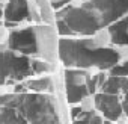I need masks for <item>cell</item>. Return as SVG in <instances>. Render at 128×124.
<instances>
[{"label":"cell","instance_id":"obj_12","mask_svg":"<svg viewBox=\"0 0 128 124\" xmlns=\"http://www.w3.org/2000/svg\"><path fill=\"white\" fill-rule=\"evenodd\" d=\"M92 39H94V44L100 48H106V47L112 45V35H110V30H108L107 26L100 27L98 30H95L94 35H92Z\"/></svg>","mask_w":128,"mask_h":124},{"label":"cell","instance_id":"obj_8","mask_svg":"<svg viewBox=\"0 0 128 124\" xmlns=\"http://www.w3.org/2000/svg\"><path fill=\"white\" fill-rule=\"evenodd\" d=\"M33 29L36 36L38 53L44 59H53L54 53L50 50H56V39H54V32L51 26H36Z\"/></svg>","mask_w":128,"mask_h":124},{"label":"cell","instance_id":"obj_15","mask_svg":"<svg viewBox=\"0 0 128 124\" xmlns=\"http://www.w3.org/2000/svg\"><path fill=\"white\" fill-rule=\"evenodd\" d=\"M122 92H124V100H122V110H124V115L128 116V77L124 83V88H122Z\"/></svg>","mask_w":128,"mask_h":124},{"label":"cell","instance_id":"obj_6","mask_svg":"<svg viewBox=\"0 0 128 124\" xmlns=\"http://www.w3.org/2000/svg\"><path fill=\"white\" fill-rule=\"evenodd\" d=\"M94 98H95V109L106 118V121H118L124 115L122 101L119 100L118 94L98 91L94 94Z\"/></svg>","mask_w":128,"mask_h":124},{"label":"cell","instance_id":"obj_3","mask_svg":"<svg viewBox=\"0 0 128 124\" xmlns=\"http://www.w3.org/2000/svg\"><path fill=\"white\" fill-rule=\"evenodd\" d=\"M32 74L30 56L9 48H0V86L9 82H23Z\"/></svg>","mask_w":128,"mask_h":124},{"label":"cell","instance_id":"obj_2","mask_svg":"<svg viewBox=\"0 0 128 124\" xmlns=\"http://www.w3.org/2000/svg\"><path fill=\"white\" fill-rule=\"evenodd\" d=\"M57 54L62 64L68 68L106 70L108 71L118 64L116 50L110 45L100 48L90 36H60L57 41Z\"/></svg>","mask_w":128,"mask_h":124},{"label":"cell","instance_id":"obj_11","mask_svg":"<svg viewBox=\"0 0 128 124\" xmlns=\"http://www.w3.org/2000/svg\"><path fill=\"white\" fill-rule=\"evenodd\" d=\"M65 92H66V101L71 104L80 103V100L89 94L86 85H72V83H65Z\"/></svg>","mask_w":128,"mask_h":124},{"label":"cell","instance_id":"obj_16","mask_svg":"<svg viewBox=\"0 0 128 124\" xmlns=\"http://www.w3.org/2000/svg\"><path fill=\"white\" fill-rule=\"evenodd\" d=\"M3 17V2L0 0V18Z\"/></svg>","mask_w":128,"mask_h":124},{"label":"cell","instance_id":"obj_4","mask_svg":"<svg viewBox=\"0 0 128 124\" xmlns=\"http://www.w3.org/2000/svg\"><path fill=\"white\" fill-rule=\"evenodd\" d=\"M80 5L92 12L100 27L108 26L128 14V0H82Z\"/></svg>","mask_w":128,"mask_h":124},{"label":"cell","instance_id":"obj_5","mask_svg":"<svg viewBox=\"0 0 128 124\" xmlns=\"http://www.w3.org/2000/svg\"><path fill=\"white\" fill-rule=\"evenodd\" d=\"M8 48L18 51L21 54L33 56L38 53L36 45V36L35 29L30 23H17L12 27H9V36H8Z\"/></svg>","mask_w":128,"mask_h":124},{"label":"cell","instance_id":"obj_14","mask_svg":"<svg viewBox=\"0 0 128 124\" xmlns=\"http://www.w3.org/2000/svg\"><path fill=\"white\" fill-rule=\"evenodd\" d=\"M80 109H82V112H89V110H94L95 109L94 94H88V95H84L80 100Z\"/></svg>","mask_w":128,"mask_h":124},{"label":"cell","instance_id":"obj_7","mask_svg":"<svg viewBox=\"0 0 128 124\" xmlns=\"http://www.w3.org/2000/svg\"><path fill=\"white\" fill-rule=\"evenodd\" d=\"M29 14L30 11H29L27 0H6L3 6V18L9 26L29 20L30 18Z\"/></svg>","mask_w":128,"mask_h":124},{"label":"cell","instance_id":"obj_13","mask_svg":"<svg viewBox=\"0 0 128 124\" xmlns=\"http://www.w3.org/2000/svg\"><path fill=\"white\" fill-rule=\"evenodd\" d=\"M30 65H32V71L33 74H48L50 71H53V65L50 62L39 59V57H32L30 56Z\"/></svg>","mask_w":128,"mask_h":124},{"label":"cell","instance_id":"obj_9","mask_svg":"<svg viewBox=\"0 0 128 124\" xmlns=\"http://www.w3.org/2000/svg\"><path fill=\"white\" fill-rule=\"evenodd\" d=\"M112 35V44H128V14L107 26Z\"/></svg>","mask_w":128,"mask_h":124},{"label":"cell","instance_id":"obj_1","mask_svg":"<svg viewBox=\"0 0 128 124\" xmlns=\"http://www.w3.org/2000/svg\"><path fill=\"white\" fill-rule=\"evenodd\" d=\"M57 112V98L50 92L0 94V122H56Z\"/></svg>","mask_w":128,"mask_h":124},{"label":"cell","instance_id":"obj_10","mask_svg":"<svg viewBox=\"0 0 128 124\" xmlns=\"http://www.w3.org/2000/svg\"><path fill=\"white\" fill-rule=\"evenodd\" d=\"M23 88L32 92H51L53 89V79L48 74H39L36 79H26L23 80Z\"/></svg>","mask_w":128,"mask_h":124}]
</instances>
